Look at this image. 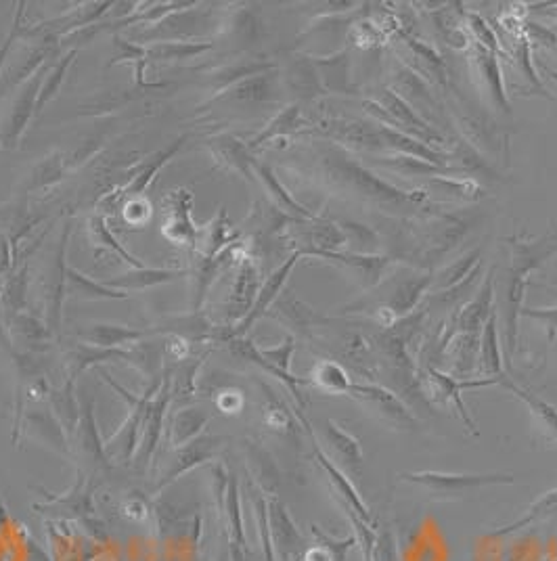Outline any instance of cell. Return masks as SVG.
Masks as SVG:
<instances>
[{
  "label": "cell",
  "instance_id": "8d00e7d4",
  "mask_svg": "<svg viewBox=\"0 0 557 561\" xmlns=\"http://www.w3.org/2000/svg\"><path fill=\"white\" fill-rule=\"evenodd\" d=\"M428 187L438 189L444 195H451L455 199L463 201H476L480 197V187L474 181H465V178H444V176H432L428 178Z\"/></svg>",
  "mask_w": 557,
  "mask_h": 561
},
{
  "label": "cell",
  "instance_id": "484cf974",
  "mask_svg": "<svg viewBox=\"0 0 557 561\" xmlns=\"http://www.w3.org/2000/svg\"><path fill=\"white\" fill-rule=\"evenodd\" d=\"M503 384H505V388H509V392H514L524 402V405L528 407V411L532 413L534 421H537L539 430L545 436V440L557 442V409L551 407L549 402H545L543 398L530 394L528 390H524V388H520L516 384H511V381H503Z\"/></svg>",
  "mask_w": 557,
  "mask_h": 561
},
{
  "label": "cell",
  "instance_id": "7bdbcfd3",
  "mask_svg": "<svg viewBox=\"0 0 557 561\" xmlns=\"http://www.w3.org/2000/svg\"><path fill=\"white\" fill-rule=\"evenodd\" d=\"M124 210H126V220L132 222V224H143L151 216V204H149V199H145V197L126 201Z\"/></svg>",
  "mask_w": 557,
  "mask_h": 561
},
{
  "label": "cell",
  "instance_id": "ffe728a7",
  "mask_svg": "<svg viewBox=\"0 0 557 561\" xmlns=\"http://www.w3.org/2000/svg\"><path fill=\"white\" fill-rule=\"evenodd\" d=\"M254 176L262 183L266 195L271 197V201H273L275 208H277L279 212L289 214V216L296 218V220H300V218H302V220L315 218L302 204H298V201L292 197V193H289V191L279 183V178L275 176V172H273L269 166L260 164V162H254Z\"/></svg>",
  "mask_w": 557,
  "mask_h": 561
},
{
  "label": "cell",
  "instance_id": "e0dca14e",
  "mask_svg": "<svg viewBox=\"0 0 557 561\" xmlns=\"http://www.w3.org/2000/svg\"><path fill=\"white\" fill-rule=\"evenodd\" d=\"M493 298H495V273L490 271V275L486 277L484 285L478 291V296L470 304H465L457 314L455 319L457 335L474 338V335L484 327L490 314H493L490 312V302H493Z\"/></svg>",
  "mask_w": 557,
  "mask_h": 561
},
{
  "label": "cell",
  "instance_id": "8fae6325",
  "mask_svg": "<svg viewBox=\"0 0 557 561\" xmlns=\"http://www.w3.org/2000/svg\"><path fill=\"white\" fill-rule=\"evenodd\" d=\"M208 149L218 170L227 174H237L245 181H254V157L248 145L241 143L233 134H216L208 139Z\"/></svg>",
  "mask_w": 557,
  "mask_h": 561
},
{
  "label": "cell",
  "instance_id": "4dcf8cb0",
  "mask_svg": "<svg viewBox=\"0 0 557 561\" xmlns=\"http://www.w3.org/2000/svg\"><path fill=\"white\" fill-rule=\"evenodd\" d=\"M30 264L28 260H24L21 264H17L13 271L3 279V287H0V298H3V304L7 306V310L11 312H19L21 308L26 306V298H28V289H30Z\"/></svg>",
  "mask_w": 557,
  "mask_h": 561
},
{
  "label": "cell",
  "instance_id": "52a82bcc",
  "mask_svg": "<svg viewBox=\"0 0 557 561\" xmlns=\"http://www.w3.org/2000/svg\"><path fill=\"white\" fill-rule=\"evenodd\" d=\"M348 396L359 402V405L373 415L377 421L388 425L392 430H415L417 419L409 413V409L403 405V400L396 398L392 392H388L382 386L375 384H352L348 390Z\"/></svg>",
  "mask_w": 557,
  "mask_h": 561
},
{
  "label": "cell",
  "instance_id": "8992f818",
  "mask_svg": "<svg viewBox=\"0 0 557 561\" xmlns=\"http://www.w3.org/2000/svg\"><path fill=\"white\" fill-rule=\"evenodd\" d=\"M199 227L193 222V191L176 187L162 201V235L178 248L197 250Z\"/></svg>",
  "mask_w": 557,
  "mask_h": 561
},
{
  "label": "cell",
  "instance_id": "836d02e7",
  "mask_svg": "<svg viewBox=\"0 0 557 561\" xmlns=\"http://www.w3.org/2000/svg\"><path fill=\"white\" fill-rule=\"evenodd\" d=\"M310 377H313V384L327 394H348V390L352 386L346 369L331 361L317 363L313 373H310Z\"/></svg>",
  "mask_w": 557,
  "mask_h": 561
},
{
  "label": "cell",
  "instance_id": "6da1fadb",
  "mask_svg": "<svg viewBox=\"0 0 557 561\" xmlns=\"http://www.w3.org/2000/svg\"><path fill=\"white\" fill-rule=\"evenodd\" d=\"M319 164L325 183L363 204L375 206L384 212L396 214H415L421 210H430V199L426 193L419 191H400L394 185L377 178L359 162L333 145H323L319 149Z\"/></svg>",
  "mask_w": 557,
  "mask_h": 561
},
{
  "label": "cell",
  "instance_id": "681fc988",
  "mask_svg": "<svg viewBox=\"0 0 557 561\" xmlns=\"http://www.w3.org/2000/svg\"><path fill=\"white\" fill-rule=\"evenodd\" d=\"M304 561H336V555L329 547H313L306 551Z\"/></svg>",
  "mask_w": 557,
  "mask_h": 561
},
{
  "label": "cell",
  "instance_id": "5b68a950",
  "mask_svg": "<svg viewBox=\"0 0 557 561\" xmlns=\"http://www.w3.org/2000/svg\"><path fill=\"white\" fill-rule=\"evenodd\" d=\"M72 220L63 224L61 237L57 241V248L53 254L51 264L44 266L40 275V294L44 300V308H47V319L53 325V329L59 327L61 321V308L65 300V285H68V245L72 239Z\"/></svg>",
  "mask_w": 557,
  "mask_h": 561
},
{
  "label": "cell",
  "instance_id": "603a6c76",
  "mask_svg": "<svg viewBox=\"0 0 557 561\" xmlns=\"http://www.w3.org/2000/svg\"><path fill=\"white\" fill-rule=\"evenodd\" d=\"M214 49V44L208 40L195 42V40H168V42H153L147 44V61L153 63H178V61H189L206 51Z\"/></svg>",
  "mask_w": 557,
  "mask_h": 561
},
{
  "label": "cell",
  "instance_id": "f1b7e54d",
  "mask_svg": "<svg viewBox=\"0 0 557 561\" xmlns=\"http://www.w3.org/2000/svg\"><path fill=\"white\" fill-rule=\"evenodd\" d=\"M480 371L484 375H493L503 379V363H501V348H499V333H497V314L493 312L482 327L480 340Z\"/></svg>",
  "mask_w": 557,
  "mask_h": 561
},
{
  "label": "cell",
  "instance_id": "74e56055",
  "mask_svg": "<svg viewBox=\"0 0 557 561\" xmlns=\"http://www.w3.org/2000/svg\"><path fill=\"white\" fill-rule=\"evenodd\" d=\"M557 513V488L547 492V495L543 499H539L537 503H534L528 513H526V518H522L520 522L516 524H511L507 530H501V532H495V534H505V532H516L532 522H537L539 518H549V515H555Z\"/></svg>",
  "mask_w": 557,
  "mask_h": 561
},
{
  "label": "cell",
  "instance_id": "7a4b0ae2",
  "mask_svg": "<svg viewBox=\"0 0 557 561\" xmlns=\"http://www.w3.org/2000/svg\"><path fill=\"white\" fill-rule=\"evenodd\" d=\"M509 266L505 271V321H507V344L509 350L516 348V335H518V317L522 312L524 300V287L530 273L541 268L551 256L557 254V233H547L543 239L526 241L520 237H509Z\"/></svg>",
  "mask_w": 557,
  "mask_h": 561
},
{
  "label": "cell",
  "instance_id": "f35d334b",
  "mask_svg": "<svg viewBox=\"0 0 557 561\" xmlns=\"http://www.w3.org/2000/svg\"><path fill=\"white\" fill-rule=\"evenodd\" d=\"M514 63L518 65V72L524 74L526 82L534 88H541V93L543 91V86H541V78L537 76V72H534V65H532V55H530V38L528 36H522L516 40L514 44ZM549 97V93H545Z\"/></svg>",
  "mask_w": 557,
  "mask_h": 561
},
{
  "label": "cell",
  "instance_id": "7dc6e473",
  "mask_svg": "<svg viewBox=\"0 0 557 561\" xmlns=\"http://www.w3.org/2000/svg\"><path fill=\"white\" fill-rule=\"evenodd\" d=\"M122 513H124V518H128L130 522H135V524H141L147 520V507L139 501V499H130L122 505Z\"/></svg>",
  "mask_w": 557,
  "mask_h": 561
},
{
  "label": "cell",
  "instance_id": "ee69618b",
  "mask_svg": "<svg viewBox=\"0 0 557 561\" xmlns=\"http://www.w3.org/2000/svg\"><path fill=\"white\" fill-rule=\"evenodd\" d=\"M371 561H396V547L390 532H382L380 538L375 541Z\"/></svg>",
  "mask_w": 557,
  "mask_h": 561
},
{
  "label": "cell",
  "instance_id": "5bb4252c",
  "mask_svg": "<svg viewBox=\"0 0 557 561\" xmlns=\"http://www.w3.org/2000/svg\"><path fill=\"white\" fill-rule=\"evenodd\" d=\"M243 254V245L241 241L229 245L227 250H222L218 256L214 258H199L197 260V268H195V294H193V310L197 312L204 304V298L210 291V287L214 285V281L227 271V268L239 260Z\"/></svg>",
  "mask_w": 557,
  "mask_h": 561
},
{
  "label": "cell",
  "instance_id": "9a60e30c",
  "mask_svg": "<svg viewBox=\"0 0 557 561\" xmlns=\"http://www.w3.org/2000/svg\"><path fill=\"white\" fill-rule=\"evenodd\" d=\"M189 273L191 271H187V268H149V266H143V268H130L128 273H122L118 277H109L103 283L107 287H114V289L128 294V291H143V289H149V287L172 283L176 279L187 277Z\"/></svg>",
  "mask_w": 557,
  "mask_h": 561
},
{
  "label": "cell",
  "instance_id": "277c9868",
  "mask_svg": "<svg viewBox=\"0 0 557 561\" xmlns=\"http://www.w3.org/2000/svg\"><path fill=\"white\" fill-rule=\"evenodd\" d=\"M185 137L183 139H176L172 145H168L166 149L158 151V153H153L149 160L132 174V178L128 183L116 187V189H111L109 193H105L99 201H97V216H103L105 220L109 216H114L116 210L126 204V201H132V199H141L143 193L151 187V183L155 181V176L160 174V170L170 162L174 160V155L183 149L185 145Z\"/></svg>",
  "mask_w": 557,
  "mask_h": 561
},
{
  "label": "cell",
  "instance_id": "e575fe53",
  "mask_svg": "<svg viewBox=\"0 0 557 561\" xmlns=\"http://www.w3.org/2000/svg\"><path fill=\"white\" fill-rule=\"evenodd\" d=\"M476 264H480V248H476L474 252L467 254L465 258L457 260L455 264H451L447 271H444L438 281L436 287L442 291H451L455 287H461L465 283V277H472V273L476 271Z\"/></svg>",
  "mask_w": 557,
  "mask_h": 561
},
{
  "label": "cell",
  "instance_id": "83f0119b",
  "mask_svg": "<svg viewBox=\"0 0 557 561\" xmlns=\"http://www.w3.org/2000/svg\"><path fill=\"white\" fill-rule=\"evenodd\" d=\"M86 229H88V237H91L93 245L99 250H109L111 254H116V258L124 260L130 268H143L147 266L143 260H139L135 254H130L124 245L116 239V235L109 231L107 227V222L103 216H97L93 214L91 218H88L86 222Z\"/></svg>",
  "mask_w": 557,
  "mask_h": 561
},
{
  "label": "cell",
  "instance_id": "7c38bea8",
  "mask_svg": "<svg viewBox=\"0 0 557 561\" xmlns=\"http://www.w3.org/2000/svg\"><path fill=\"white\" fill-rule=\"evenodd\" d=\"M472 63H474L478 84L482 88V93L488 97L490 105L503 111V114H509L511 105L507 101L503 74H501L497 55L478 47V44H472Z\"/></svg>",
  "mask_w": 557,
  "mask_h": 561
},
{
  "label": "cell",
  "instance_id": "cb8c5ba5",
  "mask_svg": "<svg viewBox=\"0 0 557 561\" xmlns=\"http://www.w3.org/2000/svg\"><path fill=\"white\" fill-rule=\"evenodd\" d=\"M317 459H319V463L325 467V471H327V476H329V482H331L333 490H336L338 495H342V503H344L346 511H348V513H356V515H359V520H363L365 524H369V522H371L369 507L361 501L359 492L354 490L352 482H350V480L342 474L338 465H333V463H331V461L323 455L321 448H317Z\"/></svg>",
  "mask_w": 557,
  "mask_h": 561
},
{
  "label": "cell",
  "instance_id": "7402d4cb",
  "mask_svg": "<svg viewBox=\"0 0 557 561\" xmlns=\"http://www.w3.org/2000/svg\"><path fill=\"white\" fill-rule=\"evenodd\" d=\"M126 63L135 70V82L139 88H149V91H155V88H168V84H151L145 82V70H147V47L145 44H139L135 40L122 38L120 34L114 36V57L109 61L111 65H120Z\"/></svg>",
  "mask_w": 557,
  "mask_h": 561
},
{
  "label": "cell",
  "instance_id": "d4e9b609",
  "mask_svg": "<svg viewBox=\"0 0 557 561\" xmlns=\"http://www.w3.org/2000/svg\"><path fill=\"white\" fill-rule=\"evenodd\" d=\"M65 294L80 300H126L128 294L114 287H107L103 281H95L74 266H68V285Z\"/></svg>",
  "mask_w": 557,
  "mask_h": 561
},
{
  "label": "cell",
  "instance_id": "c3c4849f",
  "mask_svg": "<svg viewBox=\"0 0 557 561\" xmlns=\"http://www.w3.org/2000/svg\"><path fill=\"white\" fill-rule=\"evenodd\" d=\"M264 419H266V425L273 430H285L287 428V423H289V417L285 411L281 409H269L264 413Z\"/></svg>",
  "mask_w": 557,
  "mask_h": 561
},
{
  "label": "cell",
  "instance_id": "4316f807",
  "mask_svg": "<svg viewBox=\"0 0 557 561\" xmlns=\"http://www.w3.org/2000/svg\"><path fill=\"white\" fill-rule=\"evenodd\" d=\"M325 440L329 444V448L336 455L338 463L344 469H359L363 463V451L361 444L354 436H350L348 432H344L342 428H338L333 421L325 423Z\"/></svg>",
  "mask_w": 557,
  "mask_h": 561
},
{
  "label": "cell",
  "instance_id": "3957f363",
  "mask_svg": "<svg viewBox=\"0 0 557 561\" xmlns=\"http://www.w3.org/2000/svg\"><path fill=\"white\" fill-rule=\"evenodd\" d=\"M428 492L434 501H457L486 486L514 484V476L509 474H438V471H409L400 476Z\"/></svg>",
  "mask_w": 557,
  "mask_h": 561
},
{
  "label": "cell",
  "instance_id": "ab89813d",
  "mask_svg": "<svg viewBox=\"0 0 557 561\" xmlns=\"http://www.w3.org/2000/svg\"><path fill=\"white\" fill-rule=\"evenodd\" d=\"M467 26H470L478 47L490 51V53H499V38L495 36V32L490 30V26L486 24V21L478 15V13H470L467 15Z\"/></svg>",
  "mask_w": 557,
  "mask_h": 561
},
{
  "label": "cell",
  "instance_id": "30bf717a",
  "mask_svg": "<svg viewBox=\"0 0 557 561\" xmlns=\"http://www.w3.org/2000/svg\"><path fill=\"white\" fill-rule=\"evenodd\" d=\"M501 379L497 377H486V379H476V381H461L455 377H449L440 373L434 367H426V386L432 398H436L438 402H453V405L459 409V415L463 419V423L467 425V430L478 434L476 423L470 419V413H467L463 400H461V392L467 388H484V386H493L499 384Z\"/></svg>",
  "mask_w": 557,
  "mask_h": 561
},
{
  "label": "cell",
  "instance_id": "b9f144b4",
  "mask_svg": "<svg viewBox=\"0 0 557 561\" xmlns=\"http://www.w3.org/2000/svg\"><path fill=\"white\" fill-rule=\"evenodd\" d=\"M24 7H26V3H19L17 5V15H15V21H13V28H11L9 36L5 38L3 47H0V72H3L5 61H7L9 53H11V47L15 44V40L21 36V32H24V24H21V19H24V11H26Z\"/></svg>",
  "mask_w": 557,
  "mask_h": 561
},
{
  "label": "cell",
  "instance_id": "f6af8a7d",
  "mask_svg": "<svg viewBox=\"0 0 557 561\" xmlns=\"http://www.w3.org/2000/svg\"><path fill=\"white\" fill-rule=\"evenodd\" d=\"M216 405L222 413L233 415V413H239L243 409V396L237 390H225V392L218 394Z\"/></svg>",
  "mask_w": 557,
  "mask_h": 561
},
{
  "label": "cell",
  "instance_id": "ba28073f",
  "mask_svg": "<svg viewBox=\"0 0 557 561\" xmlns=\"http://www.w3.org/2000/svg\"><path fill=\"white\" fill-rule=\"evenodd\" d=\"M51 65H44L40 72H36L30 80H26L24 84L19 86L17 99L11 105L9 116L5 120L3 130H0V149L3 151H13L19 147L21 139L32 122V118L36 116V105H38V95H40V86H42V78L44 74L49 72Z\"/></svg>",
  "mask_w": 557,
  "mask_h": 561
},
{
  "label": "cell",
  "instance_id": "d6986e66",
  "mask_svg": "<svg viewBox=\"0 0 557 561\" xmlns=\"http://www.w3.org/2000/svg\"><path fill=\"white\" fill-rule=\"evenodd\" d=\"M237 241H239V231L231 229L227 208H220L218 214L212 218V222L199 227L195 252L199 254V258H214Z\"/></svg>",
  "mask_w": 557,
  "mask_h": 561
},
{
  "label": "cell",
  "instance_id": "2e32d148",
  "mask_svg": "<svg viewBox=\"0 0 557 561\" xmlns=\"http://www.w3.org/2000/svg\"><path fill=\"white\" fill-rule=\"evenodd\" d=\"M277 97H279L277 74L275 72H266V74L252 76L248 80H243V82L231 86L229 91H225V93L218 95V97H212L206 105H214V103H220V101L266 103V101H275Z\"/></svg>",
  "mask_w": 557,
  "mask_h": 561
},
{
  "label": "cell",
  "instance_id": "f546056e",
  "mask_svg": "<svg viewBox=\"0 0 557 561\" xmlns=\"http://www.w3.org/2000/svg\"><path fill=\"white\" fill-rule=\"evenodd\" d=\"M302 126V116H300V107L298 105H287L283 107L279 114L269 122V126H266L258 137H254L250 143H248V149L254 151L258 147H262L264 143H271L275 139H281V137H287V134H292L296 130H300Z\"/></svg>",
  "mask_w": 557,
  "mask_h": 561
},
{
  "label": "cell",
  "instance_id": "ac0fdd59",
  "mask_svg": "<svg viewBox=\"0 0 557 561\" xmlns=\"http://www.w3.org/2000/svg\"><path fill=\"white\" fill-rule=\"evenodd\" d=\"M302 258V254L300 252H294L292 256H289L277 271L266 279L262 285H260V291H258V296H256V302H254V306H252V310L248 312V317H245L243 321H241V325H239V331H245V329H250V325L254 323V321H258L262 314L271 308V304L277 300V296L281 294V289L285 287V283H287V279H289V275H292V271H294V266L298 264V260Z\"/></svg>",
  "mask_w": 557,
  "mask_h": 561
},
{
  "label": "cell",
  "instance_id": "4fadbf2b",
  "mask_svg": "<svg viewBox=\"0 0 557 561\" xmlns=\"http://www.w3.org/2000/svg\"><path fill=\"white\" fill-rule=\"evenodd\" d=\"M260 291V268L258 262L243 254L239 258V266L235 273V281L231 287V298H229V308H231V317H248V312L252 310L256 296Z\"/></svg>",
  "mask_w": 557,
  "mask_h": 561
},
{
  "label": "cell",
  "instance_id": "d6a6232c",
  "mask_svg": "<svg viewBox=\"0 0 557 561\" xmlns=\"http://www.w3.org/2000/svg\"><path fill=\"white\" fill-rule=\"evenodd\" d=\"M434 281V277L426 275V277H413L405 283H400L396 289H394V294L392 298L388 300V310H392L394 314H409L419 298L423 296V291L428 289V285Z\"/></svg>",
  "mask_w": 557,
  "mask_h": 561
},
{
  "label": "cell",
  "instance_id": "1f68e13d",
  "mask_svg": "<svg viewBox=\"0 0 557 561\" xmlns=\"http://www.w3.org/2000/svg\"><path fill=\"white\" fill-rule=\"evenodd\" d=\"M76 57H78V51H76V49L68 51V55H63L61 59H57V61L49 67V72L44 74L42 86H40V95H38L36 114H40V111L57 97L59 88H61V84L65 82V78H68V72H70V67L74 65Z\"/></svg>",
  "mask_w": 557,
  "mask_h": 561
},
{
  "label": "cell",
  "instance_id": "d590c367",
  "mask_svg": "<svg viewBox=\"0 0 557 561\" xmlns=\"http://www.w3.org/2000/svg\"><path fill=\"white\" fill-rule=\"evenodd\" d=\"M141 335H143L141 331L128 329L122 325H95L84 333V338L97 346H118L130 340H137Z\"/></svg>",
  "mask_w": 557,
  "mask_h": 561
},
{
  "label": "cell",
  "instance_id": "60d3db41",
  "mask_svg": "<svg viewBox=\"0 0 557 561\" xmlns=\"http://www.w3.org/2000/svg\"><path fill=\"white\" fill-rule=\"evenodd\" d=\"M522 317H528L532 321H539L547 333H549V342L553 344L557 338V308H524L522 306Z\"/></svg>",
  "mask_w": 557,
  "mask_h": 561
},
{
  "label": "cell",
  "instance_id": "44dd1931",
  "mask_svg": "<svg viewBox=\"0 0 557 561\" xmlns=\"http://www.w3.org/2000/svg\"><path fill=\"white\" fill-rule=\"evenodd\" d=\"M273 70H275L273 61H235V63H227V65L216 67V70L210 74V86H212V91L216 93L214 97H218L225 91H229L231 86H235L243 80H248V78L258 76V74L273 72Z\"/></svg>",
  "mask_w": 557,
  "mask_h": 561
},
{
  "label": "cell",
  "instance_id": "f907efd6",
  "mask_svg": "<svg viewBox=\"0 0 557 561\" xmlns=\"http://www.w3.org/2000/svg\"><path fill=\"white\" fill-rule=\"evenodd\" d=\"M543 72H545V76L557 86V72L555 70H551V67H547V65H543Z\"/></svg>",
  "mask_w": 557,
  "mask_h": 561
},
{
  "label": "cell",
  "instance_id": "9c48e42d",
  "mask_svg": "<svg viewBox=\"0 0 557 561\" xmlns=\"http://www.w3.org/2000/svg\"><path fill=\"white\" fill-rule=\"evenodd\" d=\"M97 151H99L97 141H88L84 145V149L80 147L76 153H65L59 149L51 151L47 157H42V160L36 164L26 191L28 193L44 191V189H51V187L59 185L70 172H74L78 166L91 160Z\"/></svg>",
  "mask_w": 557,
  "mask_h": 561
},
{
  "label": "cell",
  "instance_id": "bcb514c9",
  "mask_svg": "<svg viewBox=\"0 0 557 561\" xmlns=\"http://www.w3.org/2000/svg\"><path fill=\"white\" fill-rule=\"evenodd\" d=\"M292 350H294V342H292V340H287L283 346H279V348H275V350H266L264 356H266V358H271V363H275L277 367L287 369L289 356H292Z\"/></svg>",
  "mask_w": 557,
  "mask_h": 561
}]
</instances>
